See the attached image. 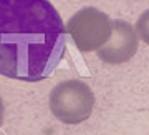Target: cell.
I'll return each instance as SVG.
<instances>
[{
	"label": "cell",
	"instance_id": "cell-2",
	"mask_svg": "<svg viewBox=\"0 0 149 135\" xmlns=\"http://www.w3.org/2000/svg\"><path fill=\"white\" fill-rule=\"evenodd\" d=\"M48 105L55 119L68 125H78L90 119L95 108V93L81 80H63L50 92Z\"/></svg>",
	"mask_w": 149,
	"mask_h": 135
},
{
	"label": "cell",
	"instance_id": "cell-1",
	"mask_svg": "<svg viewBox=\"0 0 149 135\" xmlns=\"http://www.w3.org/2000/svg\"><path fill=\"white\" fill-rule=\"evenodd\" d=\"M66 30L48 0H0V75L40 82L63 59Z\"/></svg>",
	"mask_w": 149,
	"mask_h": 135
},
{
	"label": "cell",
	"instance_id": "cell-4",
	"mask_svg": "<svg viewBox=\"0 0 149 135\" xmlns=\"http://www.w3.org/2000/svg\"><path fill=\"white\" fill-rule=\"evenodd\" d=\"M138 52L136 28L124 20H111V35L108 42L96 50L98 59L106 64H124Z\"/></svg>",
	"mask_w": 149,
	"mask_h": 135
},
{
	"label": "cell",
	"instance_id": "cell-6",
	"mask_svg": "<svg viewBox=\"0 0 149 135\" xmlns=\"http://www.w3.org/2000/svg\"><path fill=\"white\" fill-rule=\"evenodd\" d=\"M3 119H5V105H3V100L0 97V127L3 125Z\"/></svg>",
	"mask_w": 149,
	"mask_h": 135
},
{
	"label": "cell",
	"instance_id": "cell-5",
	"mask_svg": "<svg viewBox=\"0 0 149 135\" xmlns=\"http://www.w3.org/2000/svg\"><path fill=\"white\" fill-rule=\"evenodd\" d=\"M136 33H138L141 40L146 42L149 45V10L143 12L138 18V23H136Z\"/></svg>",
	"mask_w": 149,
	"mask_h": 135
},
{
	"label": "cell",
	"instance_id": "cell-3",
	"mask_svg": "<svg viewBox=\"0 0 149 135\" xmlns=\"http://www.w3.org/2000/svg\"><path fill=\"white\" fill-rule=\"evenodd\" d=\"M65 30L80 52H96L111 35V18L96 7H85L71 15Z\"/></svg>",
	"mask_w": 149,
	"mask_h": 135
}]
</instances>
